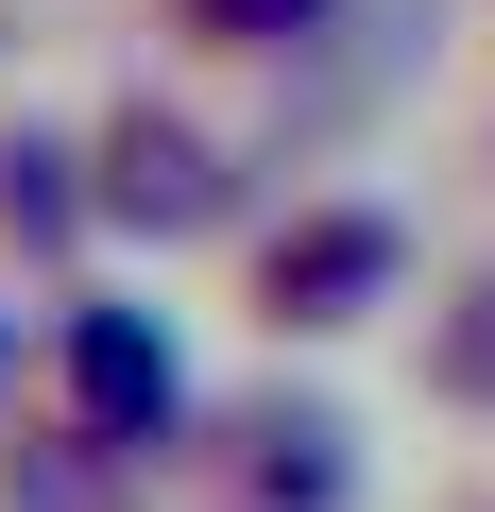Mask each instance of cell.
<instances>
[{
  "mask_svg": "<svg viewBox=\"0 0 495 512\" xmlns=\"http://www.w3.org/2000/svg\"><path fill=\"white\" fill-rule=\"evenodd\" d=\"M376 274H393V222H308V239L274 256L291 308H342V291H376Z\"/></svg>",
  "mask_w": 495,
  "mask_h": 512,
  "instance_id": "obj_1",
  "label": "cell"
},
{
  "mask_svg": "<svg viewBox=\"0 0 495 512\" xmlns=\"http://www.w3.org/2000/svg\"><path fill=\"white\" fill-rule=\"evenodd\" d=\"M120 205H154V222H188V205H205V154H188L171 120H137V137H120Z\"/></svg>",
  "mask_w": 495,
  "mask_h": 512,
  "instance_id": "obj_2",
  "label": "cell"
},
{
  "mask_svg": "<svg viewBox=\"0 0 495 512\" xmlns=\"http://www.w3.org/2000/svg\"><path fill=\"white\" fill-rule=\"evenodd\" d=\"M86 393L103 410H171V342L154 325H86Z\"/></svg>",
  "mask_w": 495,
  "mask_h": 512,
  "instance_id": "obj_3",
  "label": "cell"
},
{
  "mask_svg": "<svg viewBox=\"0 0 495 512\" xmlns=\"http://www.w3.org/2000/svg\"><path fill=\"white\" fill-rule=\"evenodd\" d=\"M461 393H495V325H461Z\"/></svg>",
  "mask_w": 495,
  "mask_h": 512,
  "instance_id": "obj_4",
  "label": "cell"
}]
</instances>
